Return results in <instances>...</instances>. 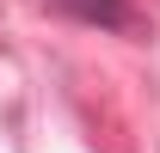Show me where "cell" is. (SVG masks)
<instances>
[{
	"label": "cell",
	"mask_w": 160,
	"mask_h": 153,
	"mask_svg": "<svg viewBox=\"0 0 160 153\" xmlns=\"http://www.w3.org/2000/svg\"><path fill=\"white\" fill-rule=\"evenodd\" d=\"M62 19H74V25H99V31H129V0H49Z\"/></svg>",
	"instance_id": "cell-1"
}]
</instances>
